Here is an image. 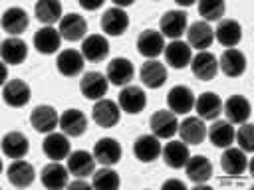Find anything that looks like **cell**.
<instances>
[{
  "label": "cell",
  "instance_id": "f1b7e54d",
  "mask_svg": "<svg viewBox=\"0 0 254 190\" xmlns=\"http://www.w3.org/2000/svg\"><path fill=\"white\" fill-rule=\"evenodd\" d=\"M28 148H30V142H28L26 135L20 131H10L2 139V150L10 158H22L28 152Z\"/></svg>",
  "mask_w": 254,
  "mask_h": 190
},
{
  "label": "cell",
  "instance_id": "d6986e66",
  "mask_svg": "<svg viewBox=\"0 0 254 190\" xmlns=\"http://www.w3.org/2000/svg\"><path fill=\"white\" fill-rule=\"evenodd\" d=\"M220 166L226 174L230 176H238L246 170L248 166V158H246V152L242 148H230L226 146V150L222 152L220 156Z\"/></svg>",
  "mask_w": 254,
  "mask_h": 190
},
{
  "label": "cell",
  "instance_id": "7bdbcfd3",
  "mask_svg": "<svg viewBox=\"0 0 254 190\" xmlns=\"http://www.w3.org/2000/svg\"><path fill=\"white\" fill-rule=\"evenodd\" d=\"M163 188H181V190H183V188H185V182L173 178V180H167V182L163 184Z\"/></svg>",
  "mask_w": 254,
  "mask_h": 190
},
{
  "label": "cell",
  "instance_id": "83f0119b",
  "mask_svg": "<svg viewBox=\"0 0 254 190\" xmlns=\"http://www.w3.org/2000/svg\"><path fill=\"white\" fill-rule=\"evenodd\" d=\"M60 127L67 137H79L85 133L87 127V119L81 111L77 109H67L64 111V115L60 117Z\"/></svg>",
  "mask_w": 254,
  "mask_h": 190
},
{
  "label": "cell",
  "instance_id": "74e56055",
  "mask_svg": "<svg viewBox=\"0 0 254 190\" xmlns=\"http://www.w3.org/2000/svg\"><path fill=\"white\" fill-rule=\"evenodd\" d=\"M67 170L60 164V162H52L48 166H44L42 170V184L46 188H64L67 186Z\"/></svg>",
  "mask_w": 254,
  "mask_h": 190
},
{
  "label": "cell",
  "instance_id": "836d02e7",
  "mask_svg": "<svg viewBox=\"0 0 254 190\" xmlns=\"http://www.w3.org/2000/svg\"><path fill=\"white\" fill-rule=\"evenodd\" d=\"M214 36H216V40H218L222 46L232 48V46H236V44L240 42V38H242V28H240V24H238L236 20H220L218 26H216Z\"/></svg>",
  "mask_w": 254,
  "mask_h": 190
},
{
  "label": "cell",
  "instance_id": "9a60e30c",
  "mask_svg": "<svg viewBox=\"0 0 254 190\" xmlns=\"http://www.w3.org/2000/svg\"><path fill=\"white\" fill-rule=\"evenodd\" d=\"M187 30V12L185 10H169L161 18V32L167 38H181Z\"/></svg>",
  "mask_w": 254,
  "mask_h": 190
},
{
  "label": "cell",
  "instance_id": "ac0fdd59",
  "mask_svg": "<svg viewBox=\"0 0 254 190\" xmlns=\"http://www.w3.org/2000/svg\"><path fill=\"white\" fill-rule=\"evenodd\" d=\"M137 49L145 57H157L161 51H165L163 36L157 30H145L137 38Z\"/></svg>",
  "mask_w": 254,
  "mask_h": 190
},
{
  "label": "cell",
  "instance_id": "30bf717a",
  "mask_svg": "<svg viewBox=\"0 0 254 190\" xmlns=\"http://www.w3.org/2000/svg\"><path fill=\"white\" fill-rule=\"evenodd\" d=\"M190 67H192V73L200 81H210V79H214V75L218 71V61H216L214 53H210V51H198L190 59Z\"/></svg>",
  "mask_w": 254,
  "mask_h": 190
},
{
  "label": "cell",
  "instance_id": "1f68e13d",
  "mask_svg": "<svg viewBox=\"0 0 254 190\" xmlns=\"http://www.w3.org/2000/svg\"><path fill=\"white\" fill-rule=\"evenodd\" d=\"M36 174H34V166L26 160H14L8 166V180L10 184L18 186V188H26L34 182Z\"/></svg>",
  "mask_w": 254,
  "mask_h": 190
},
{
  "label": "cell",
  "instance_id": "277c9868",
  "mask_svg": "<svg viewBox=\"0 0 254 190\" xmlns=\"http://www.w3.org/2000/svg\"><path fill=\"white\" fill-rule=\"evenodd\" d=\"M167 105L173 113L185 115L194 107V95L187 85H175L167 93Z\"/></svg>",
  "mask_w": 254,
  "mask_h": 190
},
{
  "label": "cell",
  "instance_id": "d6a6232c",
  "mask_svg": "<svg viewBox=\"0 0 254 190\" xmlns=\"http://www.w3.org/2000/svg\"><path fill=\"white\" fill-rule=\"evenodd\" d=\"M28 22H30V20H28L26 10L16 8V6L8 8V10L4 12V16H2V28H4V32L12 34V36L22 34V32L28 28Z\"/></svg>",
  "mask_w": 254,
  "mask_h": 190
},
{
  "label": "cell",
  "instance_id": "8fae6325",
  "mask_svg": "<svg viewBox=\"0 0 254 190\" xmlns=\"http://www.w3.org/2000/svg\"><path fill=\"white\" fill-rule=\"evenodd\" d=\"M133 73L135 67L127 57H113L107 63V81H111L113 85H127L133 79Z\"/></svg>",
  "mask_w": 254,
  "mask_h": 190
},
{
  "label": "cell",
  "instance_id": "ee69618b",
  "mask_svg": "<svg viewBox=\"0 0 254 190\" xmlns=\"http://www.w3.org/2000/svg\"><path fill=\"white\" fill-rule=\"evenodd\" d=\"M67 186H69V188H87L89 184H87L83 178H77L75 182H71V184H67Z\"/></svg>",
  "mask_w": 254,
  "mask_h": 190
},
{
  "label": "cell",
  "instance_id": "5b68a950",
  "mask_svg": "<svg viewBox=\"0 0 254 190\" xmlns=\"http://www.w3.org/2000/svg\"><path fill=\"white\" fill-rule=\"evenodd\" d=\"M222 109H224V115H226L228 123H236V125L246 123L248 117H250V111H252L250 101H248L246 97H242V95H232V97H228V99L224 101Z\"/></svg>",
  "mask_w": 254,
  "mask_h": 190
},
{
  "label": "cell",
  "instance_id": "52a82bcc",
  "mask_svg": "<svg viewBox=\"0 0 254 190\" xmlns=\"http://www.w3.org/2000/svg\"><path fill=\"white\" fill-rule=\"evenodd\" d=\"M91 117L93 121L103 127V129H109V127H115L119 123V107L115 101H109V99H101L93 105L91 109Z\"/></svg>",
  "mask_w": 254,
  "mask_h": 190
},
{
  "label": "cell",
  "instance_id": "cb8c5ba5",
  "mask_svg": "<svg viewBox=\"0 0 254 190\" xmlns=\"http://www.w3.org/2000/svg\"><path fill=\"white\" fill-rule=\"evenodd\" d=\"M194 107H196L198 117L200 119H206V121H214L222 113V101L212 91H206V93L198 95V99L194 101Z\"/></svg>",
  "mask_w": 254,
  "mask_h": 190
},
{
  "label": "cell",
  "instance_id": "9c48e42d",
  "mask_svg": "<svg viewBox=\"0 0 254 190\" xmlns=\"http://www.w3.org/2000/svg\"><path fill=\"white\" fill-rule=\"evenodd\" d=\"M109 53V42L99 36V34H91L83 40L81 44V55L87 59V61H93V63H99L107 57Z\"/></svg>",
  "mask_w": 254,
  "mask_h": 190
},
{
  "label": "cell",
  "instance_id": "603a6c76",
  "mask_svg": "<svg viewBox=\"0 0 254 190\" xmlns=\"http://www.w3.org/2000/svg\"><path fill=\"white\" fill-rule=\"evenodd\" d=\"M81 93L87 99H101L107 93V77L99 71H87L81 79Z\"/></svg>",
  "mask_w": 254,
  "mask_h": 190
},
{
  "label": "cell",
  "instance_id": "d4e9b609",
  "mask_svg": "<svg viewBox=\"0 0 254 190\" xmlns=\"http://www.w3.org/2000/svg\"><path fill=\"white\" fill-rule=\"evenodd\" d=\"M93 168H95V156L87 150H75L67 156V170L77 178L91 174Z\"/></svg>",
  "mask_w": 254,
  "mask_h": 190
},
{
  "label": "cell",
  "instance_id": "8d00e7d4",
  "mask_svg": "<svg viewBox=\"0 0 254 190\" xmlns=\"http://www.w3.org/2000/svg\"><path fill=\"white\" fill-rule=\"evenodd\" d=\"M161 152H163V160H165V164L171 166V168H183V166L187 164L189 156H190L187 144H185V142H177V141L169 142Z\"/></svg>",
  "mask_w": 254,
  "mask_h": 190
},
{
  "label": "cell",
  "instance_id": "3957f363",
  "mask_svg": "<svg viewBox=\"0 0 254 190\" xmlns=\"http://www.w3.org/2000/svg\"><path fill=\"white\" fill-rule=\"evenodd\" d=\"M60 36L64 38V40H67V42H77V40H81L83 36H85V32H87V22H85V18L83 16H79V14H65L62 20H60Z\"/></svg>",
  "mask_w": 254,
  "mask_h": 190
},
{
  "label": "cell",
  "instance_id": "7402d4cb",
  "mask_svg": "<svg viewBox=\"0 0 254 190\" xmlns=\"http://www.w3.org/2000/svg\"><path fill=\"white\" fill-rule=\"evenodd\" d=\"M218 65H220V69H222L224 75H228V77H240L244 73V69H246V55L240 49L230 48V49H226L222 53Z\"/></svg>",
  "mask_w": 254,
  "mask_h": 190
},
{
  "label": "cell",
  "instance_id": "44dd1931",
  "mask_svg": "<svg viewBox=\"0 0 254 190\" xmlns=\"http://www.w3.org/2000/svg\"><path fill=\"white\" fill-rule=\"evenodd\" d=\"M165 59H167V63L171 65V67H175V69H183V67H187L189 63H190V48H189V44H185V42H181V40H173L167 48H165Z\"/></svg>",
  "mask_w": 254,
  "mask_h": 190
},
{
  "label": "cell",
  "instance_id": "e0dca14e",
  "mask_svg": "<svg viewBox=\"0 0 254 190\" xmlns=\"http://www.w3.org/2000/svg\"><path fill=\"white\" fill-rule=\"evenodd\" d=\"M83 55L79 53V51H75V49H64L60 55H58V59H56V65H58V71L62 73V75H65V77H75V75H79L81 71H83Z\"/></svg>",
  "mask_w": 254,
  "mask_h": 190
},
{
  "label": "cell",
  "instance_id": "d590c367",
  "mask_svg": "<svg viewBox=\"0 0 254 190\" xmlns=\"http://www.w3.org/2000/svg\"><path fill=\"white\" fill-rule=\"evenodd\" d=\"M208 139L218 148L230 146L232 141H234V127H232V123H228V121H214L210 125V129H208Z\"/></svg>",
  "mask_w": 254,
  "mask_h": 190
},
{
  "label": "cell",
  "instance_id": "4fadbf2b",
  "mask_svg": "<svg viewBox=\"0 0 254 190\" xmlns=\"http://www.w3.org/2000/svg\"><path fill=\"white\" fill-rule=\"evenodd\" d=\"M145 105H147V95L137 85H129L119 93V107L131 115L141 113L145 109Z\"/></svg>",
  "mask_w": 254,
  "mask_h": 190
},
{
  "label": "cell",
  "instance_id": "6da1fadb",
  "mask_svg": "<svg viewBox=\"0 0 254 190\" xmlns=\"http://www.w3.org/2000/svg\"><path fill=\"white\" fill-rule=\"evenodd\" d=\"M149 127L157 139H171L179 131L177 117L171 111H155L149 119Z\"/></svg>",
  "mask_w": 254,
  "mask_h": 190
},
{
  "label": "cell",
  "instance_id": "60d3db41",
  "mask_svg": "<svg viewBox=\"0 0 254 190\" xmlns=\"http://www.w3.org/2000/svg\"><path fill=\"white\" fill-rule=\"evenodd\" d=\"M224 10H226V6L220 0H202L198 4V14L204 20H218L224 14Z\"/></svg>",
  "mask_w": 254,
  "mask_h": 190
},
{
  "label": "cell",
  "instance_id": "8992f818",
  "mask_svg": "<svg viewBox=\"0 0 254 190\" xmlns=\"http://www.w3.org/2000/svg\"><path fill=\"white\" fill-rule=\"evenodd\" d=\"M93 156L99 164L103 166H113L119 162L121 158V146L115 139H109V137H103L95 142L93 146Z\"/></svg>",
  "mask_w": 254,
  "mask_h": 190
},
{
  "label": "cell",
  "instance_id": "e575fe53",
  "mask_svg": "<svg viewBox=\"0 0 254 190\" xmlns=\"http://www.w3.org/2000/svg\"><path fill=\"white\" fill-rule=\"evenodd\" d=\"M141 81L149 87V89H157L167 81V69L163 63L151 59L147 63H143L141 67Z\"/></svg>",
  "mask_w": 254,
  "mask_h": 190
},
{
  "label": "cell",
  "instance_id": "7a4b0ae2",
  "mask_svg": "<svg viewBox=\"0 0 254 190\" xmlns=\"http://www.w3.org/2000/svg\"><path fill=\"white\" fill-rule=\"evenodd\" d=\"M30 123H32V127L38 133H46L48 135V133H52L58 127L60 117H58V113H56L54 107H50V105H38L30 113Z\"/></svg>",
  "mask_w": 254,
  "mask_h": 190
},
{
  "label": "cell",
  "instance_id": "5bb4252c",
  "mask_svg": "<svg viewBox=\"0 0 254 190\" xmlns=\"http://www.w3.org/2000/svg\"><path fill=\"white\" fill-rule=\"evenodd\" d=\"M179 135L185 144H200L206 137V127L200 117H187L179 125Z\"/></svg>",
  "mask_w": 254,
  "mask_h": 190
},
{
  "label": "cell",
  "instance_id": "ffe728a7",
  "mask_svg": "<svg viewBox=\"0 0 254 190\" xmlns=\"http://www.w3.org/2000/svg\"><path fill=\"white\" fill-rule=\"evenodd\" d=\"M133 152L141 162H153L161 154V142L155 135H141L133 144Z\"/></svg>",
  "mask_w": 254,
  "mask_h": 190
},
{
  "label": "cell",
  "instance_id": "b9f144b4",
  "mask_svg": "<svg viewBox=\"0 0 254 190\" xmlns=\"http://www.w3.org/2000/svg\"><path fill=\"white\" fill-rule=\"evenodd\" d=\"M234 139L238 141V146L244 152L254 150V129L248 123H242V127L238 129V133H234Z\"/></svg>",
  "mask_w": 254,
  "mask_h": 190
},
{
  "label": "cell",
  "instance_id": "f6af8a7d",
  "mask_svg": "<svg viewBox=\"0 0 254 190\" xmlns=\"http://www.w3.org/2000/svg\"><path fill=\"white\" fill-rule=\"evenodd\" d=\"M101 6V0H95L93 4H83V8H87V10H93V8H99Z\"/></svg>",
  "mask_w": 254,
  "mask_h": 190
},
{
  "label": "cell",
  "instance_id": "ab89813d",
  "mask_svg": "<svg viewBox=\"0 0 254 190\" xmlns=\"http://www.w3.org/2000/svg\"><path fill=\"white\" fill-rule=\"evenodd\" d=\"M93 186L101 188V190H115L119 188V174L111 168H99L93 174Z\"/></svg>",
  "mask_w": 254,
  "mask_h": 190
},
{
  "label": "cell",
  "instance_id": "2e32d148",
  "mask_svg": "<svg viewBox=\"0 0 254 190\" xmlns=\"http://www.w3.org/2000/svg\"><path fill=\"white\" fill-rule=\"evenodd\" d=\"M0 53H2V59L4 63L8 65H18L26 59L28 55V46L24 40H20L18 36H12V38H6L2 42V48H0Z\"/></svg>",
  "mask_w": 254,
  "mask_h": 190
},
{
  "label": "cell",
  "instance_id": "7c38bea8",
  "mask_svg": "<svg viewBox=\"0 0 254 190\" xmlns=\"http://www.w3.org/2000/svg\"><path fill=\"white\" fill-rule=\"evenodd\" d=\"M30 87L26 81L22 79H12L4 85L2 89V97H4V103L10 105V107H24L28 101H30Z\"/></svg>",
  "mask_w": 254,
  "mask_h": 190
},
{
  "label": "cell",
  "instance_id": "f35d334b",
  "mask_svg": "<svg viewBox=\"0 0 254 190\" xmlns=\"http://www.w3.org/2000/svg\"><path fill=\"white\" fill-rule=\"evenodd\" d=\"M34 14H36V18L42 24H48L50 26V24H54V22L60 20V16H62V4L56 2V0H40L36 4V8H34Z\"/></svg>",
  "mask_w": 254,
  "mask_h": 190
},
{
  "label": "cell",
  "instance_id": "f546056e",
  "mask_svg": "<svg viewBox=\"0 0 254 190\" xmlns=\"http://www.w3.org/2000/svg\"><path fill=\"white\" fill-rule=\"evenodd\" d=\"M42 148L48 154V158H54V160H62V158L69 156V141L62 133H50L44 139Z\"/></svg>",
  "mask_w": 254,
  "mask_h": 190
},
{
  "label": "cell",
  "instance_id": "4316f807",
  "mask_svg": "<svg viewBox=\"0 0 254 190\" xmlns=\"http://www.w3.org/2000/svg\"><path fill=\"white\" fill-rule=\"evenodd\" d=\"M185 168H187V176H189L192 182H196V184L206 182V180L210 178V174H212V162H210L206 156H202V154L189 156Z\"/></svg>",
  "mask_w": 254,
  "mask_h": 190
},
{
  "label": "cell",
  "instance_id": "4dcf8cb0",
  "mask_svg": "<svg viewBox=\"0 0 254 190\" xmlns=\"http://www.w3.org/2000/svg\"><path fill=\"white\" fill-rule=\"evenodd\" d=\"M187 36H189V44L192 48H198L200 51H204V48H208L212 44V40H214L212 28L206 22H202V20L192 22L190 28L187 30Z\"/></svg>",
  "mask_w": 254,
  "mask_h": 190
},
{
  "label": "cell",
  "instance_id": "484cf974",
  "mask_svg": "<svg viewBox=\"0 0 254 190\" xmlns=\"http://www.w3.org/2000/svg\"><path fill=\"white\" fill-rule=\"evenodd\" d=\"M60 44H62V36H60V32L54 30L52 26L40 28V30L36 32V36H34V46H36V49H38L40 53H46V55L56 53L58 48H60Z\"/></svg>",
  "mask_w": 254,
  "mask_h": 190
},
{
  "label": "cell",
  "instance_id": "ba28073f",
  "mask_svg": "<svg viewBox=\"0 0 254 190\" xmlns=\"http://www.w3.org/2000/svg\"><path fill=\"white\" fill-rule=\"evenodd\" d=\"M127 26H129V16L119 6L105 10V14L101 16V30L109 36H121L127 30Z\"/></svg>",
  "mask_w": 254,
  "mask_h": 190
}]
</instances>
